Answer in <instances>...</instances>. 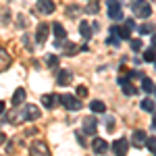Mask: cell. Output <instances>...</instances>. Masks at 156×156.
I'll return each instance as SVG.
<instances>
[{"label":"cell","instance_id":"6da1fadb","mask_svg":"<svg viewBox=\"0 0 156 156\" xmlns=\"http://www.w3.org/2000/svg\"><path fill=\"white\" fill-rule=\"evenodd\" d=\"M131 9H133V15L140 17V19H148L152 15V6H150L148 0H135L131 4Z\"/></svg>","mask_w":156,"mask_h":156},{"label":"cell","instance_id":"7a4b0ae2","mask_svg":"<svg viewBox=\"0 0 156 156\" xmlns=\"http://www.w3.org/2000/svg\"><path fill=\"white\" fill-rule=\"evenodd\" d=\"M60 102H62V106L67 108V110H79V108L83 106V104H81L77 98H73L71 94H62V96H60Z\"/></svg>","mask_w":156,"mask_h":156},{"label":"cell","instance_id":"3957f363","mask_svg":"<svg viewBox=\"0 0 156 156\" xmlns=\"http://www.w3.org/2000/svg\"><path fill=\"white\" fill-rule=\"evenodd\" d=\"M106 6H108V15H110V19H112V21L123 19V11H121V4L117 2V0H108Z\"/></svg>","mask_w":156,"mask_h":156},{"label":"cell","instance_id":"277c9868","mask_svg":"<svg viewBox=\"0 0 156 156\" xmlns=\"http://www.w3.org/2000/svg\"><path fill=\"white\" fill-rule=\"evenodd\" d=\"M40 119V108L36 104H25L23 106V121H36Z\"/></svg>","mask_w":156,"mask_h":156},{"label":"cell","instance_id":"5b68a950","mask_svg":"<svg viewBox=\"0 0 156 156\" xmlns=\"http://www.w3.org/2000/svg\"><path fill=\"white\" fill-rule=\"evenodd\" d=\"M31 154H42V156H48L50 154V148H48V144L44 142V140H36L34 144H31Z\"/></svg>","mask_w":156,"mask_h":156},{"label":"cell","instance_id":"8992f818","mask_svg":"<svg viewBox=\"0 0 156 156\" xmlns=\"http://www.w3.org/2000/svg\"><path fill=\"white\" fill-rule=\"evenodd\" d=\"M48 31H50V25L42 21V23L37 25V29H36V42H40V44H44V42L48 40Z\"/></svg>","mask_w":156,"mask_h":156},{"label":"cell","instance_id":"52a82bcc","mask_svg":"<svg viewBox=\"0 0 156 156\" xmlns=\"http://www.w3.org/2000/svg\"><path fill=\"white\" fill-rule=\"evenodd\" d=\"M37 11L44 12V15H52L56 11V4L52 0H37Z\"/></svg>","mask_w":156,"mask_h":156},{"label":"cell","instance_id":"ba28073f","mask_svg":"<svg viewBox=\"0 0 156 156\" xmlns=\"http://www.w3.org/2000/svg\"><path fill=\"white\" fill-rule=\"evenodd\" d=\"M56 81H58V85H69L73 81V71H69V69H60V71L56 73Z\"/></svg>","mask_w":156,"mask_h":156},{"label":"cell","instance_id":"9c48e42d","mask_svg":"<svg viewBox=\"0 0 156 156\" xmlns=\"http://www.w3.org/2000/svg\"><path fill=\"white\" fill-rule=\"evenodd\" d=\"M81 127H83V133H90V135H94L98 129V123L94 117H85L83 123H81Z\"/></svg>","mask_w":156,"mask_h":156},{"label":"cell","instance_id":"30bf717a","mask_svg":"<svg viewBox=\"0 0 156 156\" xmlns=\"http://www.w3.org/2000/svg\"><path fill=\"white\" fill-rule=\"evenodd\" d=\"M92 150H94L96 154H106V150H108L106 140H102V137H94V142H92Z\"/></svg>","mask_w":156,"mask_h":156},{"label":"cell","instance_id":"8fae6325","mask_svg":"<svg viewBox=\"0 0 156 156\" xmlns=\"http://www.w3.org/2000/svg\"><path fill=\"white\" fill-rule=\"evenodd\" d=\"M131 137H133V140H131V142H133V146H137V148H142V146L146 144V140H148L146 131H142V129H135Z\"/></svg>","mask_w":156,"mask_h":156},{"label":"cell","instance_id":"7c38bea8","mask_svg":"<svg viewBox=\"0 0 156 156\" xmlns=\"http://www.w3.org/2000/svg\"><path fill=\"white\" fill-rule=\"evenodd\" d=\"M60 102V96H54V94H44L42 96V104L46 108H54Z\"/></svg>","mask_w":156,"mask_h":156},{"label":"cell","instance_id":"4fadbf2b","mask_svg":"<svg viewBox=\"0 0 156 156\" xmlns=\"http://www.w3.org/2000/svg\"><path fill=\"white\" fill-rule=\"evenodd\" d=\"M52 31H54V37H56V44H60V42L67 40V31H65V27H62L60 23L52 25Z\"/></svg>","mask_w":156,"mask_h":156},{"label":"cell","instance_id":"5bb4252c","mask_svg":"<svg viewBox=\"0 0 156 156\" xmlns=\"http://www.w3.org/2000/svg\"><path fill=\"white\" fill-rule=\"evenodd\" d=\"M129 150V142L127 140H117L115 144H112V152L115 154H125Z\"/></svg>","mask_w":156,"mask_h":156},{"label":"cell","instance_id":"9a60e30c","mask_svg":"<svg viewBox=\"0 0 156 156\" xmlns=\"http://www.w3.org/2000/svg\"><path fill=\"white\" fill-rule=\"evenodd\" d=\"M119 83H121V90H123V92H125L127 96H133V94L137 92V90H135V85H133L131 81H127L125 77H121V79H119Z\"/></svg>","mask_w":156,"mask_h":156},{"label":"cell","instance_id":"2e32d148","mask_svg":"<svg viewBox=\"0 0 156 156\" xmlns=\"http://www.w3.org/2000/svg\"><path fill=\"white\" fill-rule=\"evenodd\" d=\"M9 67H11V56H9V52L4 48H0V73L6 71Z\"/></svg>","mask_w":156,"mask_h":156},{"label":"cell","instance_id":"e0dca14e","mask_svg":"<svg viewBox=\"0 0 156 156\" xmlns=\"http://www.w3.org/2000/svg\"><path fill=\"white\" fill-rule=\"evenodd\" d=\"M23 100H25V90L23 87H17V92H15V96H12V106L19 108L23 104Z\"/></svg>","mask_w":156,"mask_h":156},{"label":"cell","instance_id":"ac0fdd59","mask_svg":"<svg viewBox=\"0 0 156 156\" xmlns=\"http://www.w3.org/2000/svg\"><path fill=\"white\" fill-rule=\"evenodd\" d=\"M79 34H81L85 40H90V37H92V34H94V29L90 27V23H87V21H81V23H79Z\"/></svg>","mask_w":156,"mask_h":156},{"label":"cell","instance_id":"d6986e66","mask_svg":"<svg viewBox=\"0 0 156 156\" xmlns=\"http://www.w3.org/2000/svg\"><path fill=\"white\" fill-rule=\"evenodd\" d=\"M110 31H112V34H115V36L123 37V40H129V34H131V29H129V27H127V25H125V27H112V29H110Z\"/></svg>","mask_w":156,"mask_h":156},{"label":"cell","instance_id":"ffe728a7","mask_svg":"<svg viewBox=\"0 0 156 156\" xmlns=\"http://www.w3.org/2000/svg\"><path fill=\"white\" fill-rule=\"evenodd\" d=\"M90 108H92L94 112H106V104H104L102 100H92V102H90Z\"/></svg>","mask_w":156,"mask_h":156},{"label":"cell","instance_id":"44dd1931","mask_svg":"<svg viewBox=\"0 0 156 156\" xmlns=\"http://www.w3.org/2000/svg\"><path fill=\"white\" fill-rule=\"evenodd\" d=\"M77 46L75 44H71V42H65V46H62V52L67 54V56H73V54H77Z\"/></svg>","mask_w":156,"mask_h":156},{"label":"cell","instance_id":"7402d4cb","mask_svg":"<svg viewBox=\"0 0 156 156\" xmlns=\"http://www.w3.org/2000/svg\"><path fill=\"white\" fill-rule=\"evenodd\" d=\"M142 90L148 92V94H150V92H154V81H152L150 77H144V79H142Z\"/></svg>","mask_w":156,"mask_h":156},{"label":"cell","instance_id":"603a6c76","mask_svg":"<svg viewBox=\"0 0 156 156\" xmlns=\"http://www.w3.org/2000/svg\"><path fill=\"white\" fill-rule=\"evenodd\" d=\"M98 11H100V2H96V0L87 2V6H85V12H90V15H96Z\"/></svg>","mask_w":156,"mask_h":156},{"label":"cell","instance_id":"cb8c5ba5","mask_svg":"<svg viewBox=\"0 0 156 156\" xmlns=\"http://www.w3.org/2000/svg\"><path fill=\"white\" fill-rule=\"evenodd\" d=\"M142 108H144V110H148V112H154V110H156L154 100H150V98H146V100H142Z\"/></svg>","mask_w":156,"mask_h":156},{"label":"cell","instance_id":"d4e9b609","mask_svg":"<svg viewBox=\"0 0 156 156\" xmlns=\"http://www.w3.org/2000/svg\"><path fill=\"white\" fill-rule=\"evenodd\" d=\"M144 60H148V62H156V50L154 48L144 50Z\"/></svg>","mask_w":156,"mask_h":156},{"label":"cell","instance_id":"484cf974","mask_svg":"<svg viewBox=\"0 0 156 156\" xmlns=\"http://www.w3.org/2000/svg\"><path fill=\"white\" fill-rule=\"evenodd\" d=\"M146 146H148V150H150L152 154H156V137H148V140H146Z\"/></svg>","mask_w":156,"mask_h":156},{"label":"cell","instance_id":"4316f807","mask_svg":"<svg viewBox=\"0 0 156 156\" xmlns=\"http://www.w3.org/2000/svg\"><path fill=\"white\" fill-rule=\"evenodd\" d=\"M152 31H154V25L152 23H144L140 27V34H152Z\"/></svg>","mask_w":156,"mask_h":156},{"label":"cell","instance_id":"83f0119b","mask_svg":"<svg viewBox=\"0 0 156 156\" xmlns=\"http://www.w3.org/2000/svg\"><path fill=\"white\" fill-rule=\"evenodd\" d=\"M48 67H50V69L58 67V56H56V54H50V56H48Z\"/></svg>","mask_w":156,"mask_h":156},{"label":"cell","instance_id":"f1b7e54d","mask_svg":"<svg viewBox=\"0 0 156 156\" xmlns=\"http://www.w3.org/2000/svg\"><path fill=\"white\" fill-rule=\"evenodd\" d=\"M17 25H19L21 29H25V27L29 25V21H27V17H23V15H19V17H17Z\"/></svg>","mask_w":156,"mask_h":156},{"label":"cell","instance_id":"f546056e","mask_svg":"<svg viewBox=\"0 0 156 156\" xmlns=\"http://www.w3.org/2000/svg\"><path fill=\"white\" fill-rule=\"evenodd\" d=\"M77 96H79V98L87 96V87H85V85H79V87H77Z\"/></svg>","mask_w":156,"mask_h":156},{"label":"cell","instance_id":"4dcf8cb0","mask_svg":"<svg viewBox=\"0 0 156 156\" xmlns=\"http://www.w3.org/2000/svg\"><path fill=\"white\" fill-rule=\"evenodd\" d=\"M104 125H106V131H112V129H115V119H112V117H108Z\"/></svg>","mask_w":156,"mask_h":156},{"label":"cell","instance_id":"1f68e13d","mask_svg":"<svg viewBox=\"0 0 156 156\" xmlns=\"http://www.w3.org/2000/svg\"><path fill=\"white\" fill-rule=\"evenodd\" d=\"M142 46H144L142 40H131V48L133 50H142Z\"/></svg>","mask_w":156,"mask_h":156},{"label":"cell","instance_id":"d6a6232c","mask_svg":"<svg viewBox=\"0 0 156 156\" xmlns=\"http://www.w3.org/2000/svg\"><path fill=\"white\" fill-rule=\"evenodd\" d=\"M77 140H79V144H81V146H85V140H83V135H81V133H77Z\"/></svg>","mask_w":156,"mask_h":156},{"label":"cell","instance_id":"836d02e7","mask_svg":"<svg viewBox=\"0 0 156 156\" xmlns=\"http://www.w3.org/2000/svg\"><path fill=\"white\" fill-rule=\"evenodd\" d=\"M4 142H6V135H4V133H2V131H0V146H2V144H4Z\"/></svg>","mask_w":156,"mask_h":156},{"label":"cell","instance_id":"e575fe53","mask_svg":"<svg viewBox=\"0 0 156 156\" xmlns=\"http://www.w3.org/2000/svg\"><path fill=\"white\" fill-rule=\"evenodd\" d=\"M152 46H154V48H156V34H154V36H152Z\"/></svg>","mask_w":156,"mask_h":156},{"label":"cell","instance_id":"d590c367","mask_svg":"<svg viewBox=\"0 0 156 156\" xmlns=\"http://www.w3.org/2000/svg\"><path fill=\"white\" fill-rule=\"evenodd\" d=\"M152 125H154V129H156V112H154V117H152Z\"/></svg>","mask_w":156,"mask_h":156},{"label":"cell","instance_id":"8d00e7d4","mask_svg":"<svg viewBox=\"0 0 156 156\" xmlns=\"http://www.w3.org/2000/svg\"><path fill=\"white\" fill-rule=\"evenodd\" d=\"M0 112H4V102H0Z\"/></svg>","mask_w":156,"mask_h":156}]
</instances>
